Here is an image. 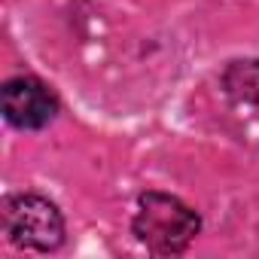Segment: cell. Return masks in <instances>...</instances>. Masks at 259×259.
<instances>
[{
    "label": "cell",
    "mask_w": 259,
    "mask_h": 259,
    "mask_svg": "<svg viewBox=\"0 0 259 259\" xmlns=\"http://www.w3.org/2000/svg\"><path fill=\"white\" fill-rule=\"evenodd\" d=\"M201 220L192 207H186L180 198L165 192H144L138 198V217H135V235L159 256L183 253L192 238L198 235Z\"/></svg>",
    "instance_id": "cell-1"
},
{
    "label": "cell",
    "mask_w": 259,
    "mask_h": 259,
    "mask_svg": "<svg viewBox=\"0 0 259 259\" xmlns=\"http://www.w3.org/2000/svg\"><path fill=\"white\" fill-rule=\"evenodd\" d=\"M4 232L16 247L55 250L64 241V220L49 198L22 192L4 204Z\"/></svg>",
    "instance_id": "cell-2"
},
{
    "label": "cell",
    "mask_w": 259,
    "mask_h": 259,
    "mask_svg": "<svg viewBox=\"0 0 259 259\" xmlns=\"http://www.w3.org/2000/svg\"><path fill=\"white\" fill-rule=\"evenodd\" d=\"M4 113L16 128H43L58 113V101L46 82L16 76L4 85Z\"/></svg>",
    "instance_id": "cell-3"
},
{
    "label": "cell",
    "mask_w": 259,
    "mask_h": 259,
    "mask_svg": "<svg viewBox=\"0 0 259 259\" xmlns=\"http://www.w3.org/2000/svg\"><path fill=\"white\" fill-rule=\"evenodd\" d=\"M226 89L241 101L259 104V61H235L226 70Z\"/></svg>",
    "instance_id": "cell-4"
}]
</instances>
